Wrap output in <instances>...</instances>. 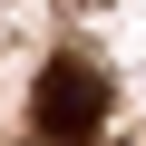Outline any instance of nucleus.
I'll list each match as a JSON object with an SVG mask.
<instances>
[{"label":"nucleus","mask_w":146,"mask_h":146,"mask_svg":"<svg viewBox=\"0 0 146 146\" xmlns=\"http://www.w3.org/2000/svg\"><path fill=\"white\" fill-rule=\"evenodd\" d=\"M98 127H107V78H98L88 58H58L49 78H39V136L49 146H88Z\"/></svg>","instance_id":"obj_1"}]
</instances>
